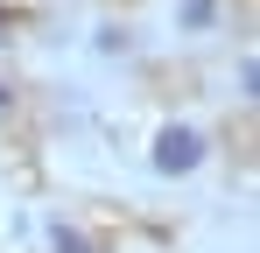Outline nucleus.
Returning <instances> with one entry per match:
<instances>
[{"label":"nucleus","mask_w":260,"mask_h":253,"mask_svg":"<svg viewBox=\"0 0 260 253\" xmlns=\"http://www.w3.org/2000/svg\"><path fill=\"white\" fill-rule=\"evenodd\" d=\"M0 106H7V84H0Z\"/></svg>","instance_id":"3"},{"label":"nucleus","mask_w":260,"mask_h":253,"mask_svg":"<svg viewBox=\"0 0 260 253\" xmlns=\"http://www.w3.org/2000/svg\"><path fill=\"white\" fill-rule=\"evenodd\" d=\"M197 148H204V141H197L190 126H169V134H162V155H155V162H162V169H197Z\"/></svg>","instance_id":"1"},{"label":"nucleus","mask_w":260,"mask_h":253,"mask_svg":"<svg viewBox=\"0 0 260 253\" xmlns=\"http://www.w3.org/2000/svg\"><path fill=\"white\" fill-rule=\"evenodd\" d=\"M56 253H91V246H85V239H56Z\"/></svg>","instance_id":"2"}]
</instances>
